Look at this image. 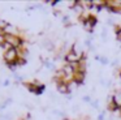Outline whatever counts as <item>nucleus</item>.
I'll return each mask as SVG.
<instances>
[{
  "label": "nucleus",
  "mask_w": 121,
  "mask_h": 120,
  "mask_svg": "<svg viewBox=\"0 0 121 120\" xmlns=\"http://www.w3.org/2000/svg\"><path fill=\"white\" fill-rule=\"evenodd\" d=\"M73 10L77 13V14H79V16H81L82 13L85 12V8L81 5V3H79V1H77V3H76V5L73 7Z\"/></svg>",
  "instance_id": "423d86ee"
},
{
  "label": "nucleus",
  "mask_w": 121,
  "mask_h": 120,
  "mask_svg": "<svg viewBox=\"0 0 121 120\" xmlns=\"http://www.w3.org/2000/svg\"><path fill=\"white\" fill-rule=\"evenodd\" d=\"M112 101L115 102V103L117 104L118 107H121V91H120V93H116L115 95H113Z\"/></svg>",
  "instance_id": "0eeeda50"
},
{
  "label": "nucleus",
  "mask_w": 121,
  "mask_h": 120,
  "mask_svg": "<svg viewBox=\"0 0 121 120\" xmlns=\"http://www.w3.org/2000/svg\"><path fill=\"white\" fill-rule=\"evenodd\" d=\"M5 42L11 44L13 48H18V47L22 46V41H21V39H20L17 35H14V34H11V33L5 34Z\"/></svg>",
  "instance_id": "f03ea898"
},
{
  "label": "nucleus",
  "mask_w": 121,
  "mask_h": 120,
  "mask_svg": "<svg viewBox=\"0 0 121 120\" xmlns=\"http://www.w3.org/2000/svg\"><path fill=\"white\" fill-rule=\"evenodd\" d=\"M85 77H86V74H85V72H79V70H76V73H74L73 76V81L76 83H82L85 81Z\"/></svg>",
  "instance_id": "20e7f679"
},
{
  "label": "nucleus",
  "mask_w": 121,
  "mask_h": 120,
  "mask_svg": "<svg viewBox=\"0 0 121 120\" xmlns=\"http://www.w3.org/2000/svg\"><path fill=\"white\" fill-rule=\"evenodd\" d=\"M16 64L17 65H24V64H26V60H25L24 57H18L17 61H16Z\"/></svg>",
  "instance_id": "1a4fd4ad"
},
{
  "label": "nucleus",
  "mask_w": 121,
  "mask_h": 120,
  "mask_svg": "<svg viewBox=\"0 0 121 120\" xmlns=\"http://www.w3.org/2000/svg\"><path fill=\"white\" fill-rule=\"evenodd\" d=\"M57 91L61 94H68L69 93V88H68V83L65 82H61L57 85Z\"/></svg>",
  "instance_id": "39448f33"
},
{
  "label": "nucleus",
  "mask_w": 121,
  "mask_h": 120,
  "mask_svg": "<svg viewBox=\"0 0 121 120\" xmlns=\"http://www.w3.org/2000/svg\"><path fill=\"white\" fill-rule=\"evenodd\" d=\"M4 85H5V86H8V85H9V80H5V82H4Z\"/></svg>",
  "instance_id": "f8f14e48"
},
{
  "label": "nucleus",
  "mask_w": 121,
  "mask_h": 120,
  "mask_svg": "<svg viewBox=\"0 0 121 120\" xmlns=\"http://www.w3.org/2000/svg\"><path fill=\"white\" fill-rule=\"evenodd\" d=\"M83 101H86V102H90L91 99H90V97H83Z\"/></svg>",
  "instance_id": "9b49d317"
},
{
  "label": "nucleus",
  "mask_w": 121,
  "mask_h": 120,
  "mask_svg": "<svg viewBox=\"0 0 121 120\" xmlns=\"http://www.w3.org/2000/svg\"><path fill=\"white\" fill-rule=\"evenodd\" d=\"M81 3V5L83 8H91V7H94V1H91V0H82V1H79Z\"/></svg>",
  "instance_id": "6e6552de"
},
{
  "label": "nucleus",
  "mask_w": 121,
  "mask_h": 120,
  "mask_svg": "<svg viewBox=\"0 0 121 120\" xmlns=\"http://www.w3.org/2000/svg\"><path fill=\"white\" fill-rule=\"evenodd\" d=\"M4 61L7 64H13V63L17 61V59L20 57V54H18V48H11L8 51L4 52Z\"/></svg>",
  "instance_id": "f257e3e1"
},
{
  "label": "nucleus",
  "mask_w": 121,
  "mask_h": 120,
  "mask_svg": "<svg viewBox=\"0 0 121 120\" xmlns=\"http://www.w3.org/2000/svg\"><path fill=\"white\" fill-rule=\"evenodd\" d=\"M103 116H104L103 114H102V115H99V120H103Z\"/></svg>",
  "instance_id": "ddd939ff"
},
{
  "label": "nucleus",
  "mask_w": 121,
  "mask_h": 120,
  "mask_svg": "<svg viewBox=\"0 0 121 120\" xmlns=\"http://www.w3.org/2000/svg\"><path fill=\"white\" fill-rule=\"evenodd\" d=\"M5 43V35H0V46Z\"/></svg>",
  "instance_id": "9d476101"
},
{
  "label": "nucleus",
  "mask_w": 121,
  "mask_h": 120,
  "mask_svg": "<svg viewBox=\"0 0 121 120\" xmlns=\"http://www.w3.org/2000/svg\"><path fill=\"white\" fill-rule=\"evenodd\" d=\"M65 60H66L68 64H77V63L81 60V57H79L77 54H74L73 51H70V52H68V54L65 55Z\"/></svg>",
  "instance_id": "7ed1b4c3"
}]
</instances>
